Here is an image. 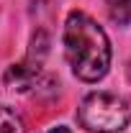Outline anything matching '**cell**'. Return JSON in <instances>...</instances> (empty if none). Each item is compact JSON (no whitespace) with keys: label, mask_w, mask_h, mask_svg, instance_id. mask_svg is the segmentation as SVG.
<instances>
[{"label":"cell","mask_w":131,"mask_h":133,"mask_svg":"<svg viewBox=\"0 0 131 133\" xmlns=\"http://www.w3.org/2000/svg\"><path fill=\"white\" fill-rule=\"evenodd\" d=\"M64 56L82 82H98L111 66V44L98 23L82 10H72L64 23Z\"/></svg>","instance_id":"1"},{"label":"cell","mask_w":131,"mask_h":133,"mask_svg":"<svg viewBox=\"0 0 131 133\" xmlns=\"http://www.w3.org/2000/svg\"><path fill=\"white\" fill-rule=\"evenodd\" d=\"M77 123L90 133H118L131 123V105L113 92H90L77 108Z\"/></svg>","instance_id":"2"},{"label":"cell","mask_w":131,"mask_h":133,"mask_svg":"<svg viewBox=\"0 0 131 133\" xmlns=\"http://www.w3.org/2000/svg\"><path fill=\"white\" fill-rule=\"evenodd\" d=\"M46 51H49V36L44 31H36L33 38H31V49L26 54V59L8 66V72H5V77H3L5 84L13 87V90H28V87L36 82L39 72H41V64H44V59H46Z\"/></svg>","instance_id":"3"},{"label":"cell","mask_w":131,"mask_h":133,"mask_svg":"<svg viewBox=\"0 0 131 133\" xmlns=\"http://www.w3.org/2000/svg\"><path fill=\"white\" fill-rule=\"evenodd\" d=\"M105 8H108V16L113 23L118 26L131 23V0H105Z\"/></svg>","instance_id":"4"},{"label":"cell","mask_w":131,"mask_h":133,"mask_svg":"<svg viewBox=\"0 0 131 133\" xmlns=\"http://www.w3.org/2000/svg\"><path fill=\"white\" fill-rule=\"evenodd\" d=\"M0 133H28L23 120L5 105H0Z\"/></svg>","instance_id":"5"},{"label":"cell","mask_w":131,"mask_h":133,"mask_svg":"<svg viewBox=\"0 0 131 133\" xmlns=\"http://www.w3.org/2000/svg\"><path fill=\"white\" fill-rule=\"evenodd\" d=\"M49 133H72V131H69L67 125H57V128H51Z\"/></svg>","instance_id":"6"}]
</instances>
